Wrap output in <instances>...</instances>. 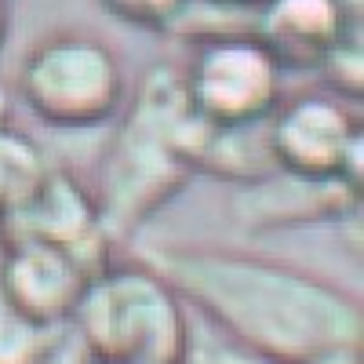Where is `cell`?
<instances>
[{
    "instance_id": "6da1fadb",
    "label": "cell",
    "mask_w": 364,
    "mask_h": 364,
    "mask_svg": "<svg viewBox=\"0 0 364 364\" xmlns=\"http://www.w3.org/2000/svg\"><path fill=\"white\" fill-rule=\"evenodd\" d=\"M139 259L193 317L269 364L364 353L360 299L314 269L219 245H154Z\"/></svg>"
},
{
    "instance_id": "7a4b0ae2",
    "label": "cell",
    "mask_w": 364,
    "mask_h": 364,
    "mask_svg": "<svg viewBox=\"0 0 364 364\" xmlns=\"http://www.w3.org/2000/svg\"><path fill=\"white\" fill-rule=\"evenodd\" d=\"M204 135L208 120L193 113L182 73L168 63H154L120 117L91 190L113 245L128 240L186 186Z\"/></svg>"
},
{
    "instance_id": "3957f363",
    "label": "cell",
    "mask_w": 364,
    "mask_h": 364,
    "mask_svg": "<svg viewBox=\"0 0 364 364\" xmlns=\"http://www.w3.org/2000/svg\"><path fill=\"white\" fill-rule=\"evenodd\" d=\"M193 314L178 291L142 259H109L87 277L66 331L87 360L178 364Z\"/></svg>"
},
{
    "instance_id": "277c9868",
    "label": "cell",
    "mask_w": 364,
    "mask_h": 364,
    "mask_svg": "<svg viewBox=\"0 0 364 364\" xmlns=\"http://www.w3.org/2000/svg\"><path fill=\"white\" fill-rule=\"evenodd\" d=\"M18 99L51 128H99L124 109V58L91 29H51L22 58Z\"/></svg>"
},
{
    "instance_id": "5b68a950",
    "label": "cell",
    "mask_w": 364,
    "mask_h": 364,
    "mask_svg": "<svg viewBox=\"0 0 364 364\" xmlns=\"http://www.w3.org/2000/svg\"><path fill=\"white\" fill-rule=\"evenodd\" d=\"M178 73L193 113L211 128L262 124L284 99V70L255 33L193 44Z\"/></svg>"
},
{
    "instance_id": "8992f818",
    "label": "cell",
    "mask_w": 364,
    "mask_h": 364,
    "mask_svg": "<svg viewBox=\"0 0 364 364\" xmlns=\"http://www.w3.org/2000/svg\"><path fill=\"white\" fill-rule=\"evenodd\" d=\"M8 245H48L70 252L91 273L113 259V240L102 230L91 186L63 164H51L41 186L8 219H0V248Z\"/></svg>"
},
{
    "instance_id": "52a82bcc",
    "label": "cell",
    "mask_w": 364,
    "mask_h": 364,
    "mask_svg": "<svg viewBox=\"0 0 364 364\" xmlns=\"http://www.w3.org/2000/svg\"><path fill=\"white\" fill-rule=\"evenodd\" d=\"M360 135L364 128L353 102L324 87L281 99V106L266 120L269 157L277 171L306 178H339L343 157Z\"/></svg>"
},
{
    "instance_id": "ba28073f",
    "label": "cell",
    "mask_w": 364,
    "mask_h": 364,
    "mask_svg": "<svg viewBox=\"0 0 364 364\" xmlns=\"http://www.w3.org/2000/svg\"><path fill=\"white\" fill-rule=\"evenodd\" d=\"M357 208L360 193L350 190L343 178H306L288 171H269L255 182H245L230 197L233 223L248 233L331 223L346 219Z\"/></svg>"
},
{
    "instance_id": "9c48e42d",
    "label": "cell",
    "mask_w": 364,
    "mask_h": 364,
    "mask_svg": "<svg viewBox=\"0 0 364 364\" xmlns=\"http://www.w3.org/2000/svg\"><path fill=\"white\" fill-rule=\"evenodd\" d=\"M91 269L48 245H8L0 248V288L18 310L44 324L66 328Z\"/></svg>"
},
{
    "instance_id": "30bf717a",
    "label": "cell",
    "mask_w": 364,
    "mask_h": 364,
    "mask_svg": "<svg viewBox=\"0 0 364 364\" xmlns=\"http://www.w3.org/2000/svg\"><path fill=\"white\" fill-rule=\"evenodd\" d=\"M350 29H357V18L346 0H262L255 15V37L281 70H317Z\"/></svg>"
},
{
    "instance_id": "8fae6325",
    "label": "cell",
    "mask_w": 364,
    "mask_h": 364,
    "mask_svg": "<svg viewBox=\"0 0 364 364\" xmlns=\"http://www.w3.org/2000/svg\"><path fill=\"white\" fill-rule=\"evenodd\" d=\"M269 171H277L269 157V139H266V120L245 128H211L200 142V154L193 164V175H215L226 182H255Z\"/></svg>"
},
{
    "instance_id": "7c38bea8",
    "label": "cell",
    "mask_w": 364,
    "mask_h": 364,
    "mask_svg": "<svg viewBox=\"0 0 364 364\" xmlns=\"http://www.w3.org/2000/svg\"><path fill=\"white\" fill-rule=\"evenodd\" d=\"M51 164L55 161L48 157V149L26 128H18L15 120L0 124V219H8L41 186Z\"/></svg>"
},
{
    "instance_id": "4fadbf2b",
    "label": "cell",
    "mask_w": 364,
    "mask_h": 364,
    "mask_svg": "<svg viewBox=\"0 0 364 364\" xmlns=\"http://www.w3.org/2000/svg\"><path fill=\"white\" fill-rule=\"evenodd\" d=\"M70 331L18 310L0 288V364H51Z\"/></svg>"
},
{
    "instance_id": "5bb4252c",
    "label": "cell",
    "mask_w": 364,
    "mask_h": 364,
    "mask_svg": "<svg viewBox=\"0 0 364 364\" xmlns=\"http://www.w3.org/2000/svg\"><path fill=\"white\" fill-rule=\"evenodd\" d=\"M321 77H324V91L339 95L346 102H357L364 91V51H360V29H350V33L331 48L321 58Z\"/></svg>"
},
{
    "instance_id": "9a60e30c",
    "label": "cell",
    "mask_w": 364,
    "mask_h": 364,
    "mask_svg": "<svg viewBox=\"0 0 364 364\" xmlns=\"http://www.w3.org/2000/svg\"><path fill=\"white\" fill-rule=\"evenodd\" d=\"M178 364H269L255 353H248L245 346L230 343L226 336H219L211 324H204L200 317H193L190 324V343Z\"/></svg>"
},
{
    "instance_id": "2e32d148",
    "label": "cell",
    "mask_w": 364,
    "mask_h": 364,
    "mask_svg": "<svg viewBox=\"0 0 364 364\" xmlns=\"http://www.w3.org/2000/svg\"><path fill=\"white\" fill-rule=\"evenodd\" d=\"M99 8L120 22H128V26L168 33L178 18V11L186 8V0H99Z\"/></svg>"
},
{
    "instance_id": "e0dca14e",
    "label": "cell",
    "mask_w": 364,
    "mask_h": 364,
    "mask_svg": "<svg viewBox=\"0 0 364 364\" xmlns=\"http://www.w3.org/2000/svg\"><path fill=\"white\" fill-rule=\"evenodd\" d=\"M11 113H15V91L0 77V124H11Z\"/></svg>"
},
{
    "instance_id": "ac0fdd59",
    "label": "cell",
    "mask_w": 364,
    "mask_h": 364,
    "mask_svg": "<svg viewBox=\"0 0 364 364\" xmlns=\"http://www.w3.org/2000/svg\"><path fill=\"white\" fill-rule=\"evenodd\" d=\"M310 364H364V353H336V357H321Z\"/></svg>"
},
{
    "instance_id": "d6986e66",
    "label": "cell",
    "mask_w": 364,
    "mask_h": 364,
    "mask_svg": "<svg viewBox=\"0 0 364 364\" xmlns=\"http://www.w3.org/2000/svg\"><path fill=\"white\" fill-rule=\"evenodd\" d=\"M8 26H11V0H0V48L8 41Z\"/></svg>"
},
{
    "instance_id": "ffe728a7",
    "label": "cell",
    "mask_w": 364,
    "mask_h": 364,
    "mask_svg": "<svg viewBox=\"0 0 364 364\" xmlns=\"http://www.w3.org/2000/svg\"><path fill=\"white\" fill-rule=\"evenodd\" d=\"M84 364H161V360H87L84 357Z\"/></svg>"
}]
</instances>
